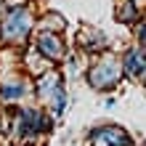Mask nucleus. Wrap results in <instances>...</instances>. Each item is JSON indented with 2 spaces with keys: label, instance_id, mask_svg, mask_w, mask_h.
Listing matches in <instances>:
<instances>
[{
  "label": "nucleus",
  "instance_id": "7",
  "mask_svg": "<svg viewBox=\"0 0 146 146\" xmlns=\"http://www.w3.org/2000/svg\"><path fill=\"white\" fill-rule=\"evenodd\" d=\"M90 135H96V138L104 141L106 146H135L130 141V135H127V130L119 127V125H101L96 130H90Z\"/></svg>",
  "mask_w": 146,
  "mask_h": 146
},
{
  "label": "nucleus",
  "instance_id": "15",
  "mask_svg": "<svg viewBox=\"0 0 146 146\" xmlns=\"http://www.w3.org/2000/svg\"><path fill=\"white\" fill-rule=\"evenodd\" d=\"M143 146H146V143H143Z\"/></svg>",
  "mask_w": 146,
  "mask_h": 146
},
{
  "label": "nucleus",
  "instance_id": "14",
  "mask_svg": "<svg viewBox=\"0 0 146 146\" xmlns=\"http://www.w3.org/2000/svg\"><path fill=\"white\" fill-rule=\"evenodd\" d=\"M0 11H3V0H0Z\"/></svg>",
  "mask_w": 146,
  "mask_h": 146
},
{
  "label": "nucleus",
  "instance_id": "3",
  "mask_svg": "<svg viewBox=\"0 0 146 146\" xmlns=\"http://www.w3.org/2000/svg\"><path fill=\"white\" fill-rule=\"evenodd\" d=\"M32 93V82L21 72H8L0 77V104L3 106H16Z\"/></svg>",
  "mask_w": 146,
  "mask_h": 146
},
{
  "label": "nucleus",
  "instance_id": "5",
  "mask_svg": "<svg viewBox=\"0 0 146 146\" xmlns=\"http://www.w3.org/2000/svg\"><path fill=\"white\" fill-rule=\"evenodd\" d=\"M64 88V74L56 69H48V72H42L40 77H35L32 80V90L37 93V98H40V104H50L53 101V96L58 90Z\"/></svg>",
  "mask_w": 146,
  "mask_h": 146
},
{
  "label": "nucleus",
  "instance_id": "4",
  "mask_svg": "<svg viewBox=\"0 0 146 146\" xmlns=\"http://www.w3.org/2000/svg\"><path fill=\"white\" fill-rule=\"evenodd\" d=\"M32 45H35V50L45 58V61L50 64H61L66 53H69V48H66L64 42V35H56V32H35L32 35Z\"/></svg>",
  "mask_w": 146,
  "mask_h": 146
},
{
  "label": "nucleus",
  "instance_id": "2",
  "mask_svg": "<svg viewBox=\"0 0 146 146\" xmlns=\"http://www.w3.org/2000/svg\"><path fill=\"white\" fill-rule=\"evenodd\" d=\"M122 61L114 50H104L98 53V58H93L85 69V80L93 90L98 93H106V90H114L119 82H122Z\"/></svg>",
  "mask_w": 146,
  "mask_h": 146
},
{
  "label": "nucleus",
  "instance_id": "6",
  "mask_svg": "<svg viewBox=\"0 0 146 146\" xmlns=\"http://www.w3.org/2000/svg\"><path fill=\"white\" fill-rule=\"evenodd\" d=\"M122 74L130 77V80H146V50L133 45L122 53Z\"/></svg>",
  "mask_w": 146,
  "mask_h": 146
},
{
  "label": "nucleus",
  "instance_id": "12",
  "mask_svg": "<svg viewBox=\"0 0 146 146\" xmlns=\"http://www.w3.org/2000/svg\"><path fill=\"white\" fill-rule=\"evenodd\" d=\"M82 56H85V53H74V50H69V53H66V58L61 61L69 77H80V74H85V69H88V66H82Z\"/></svg>",
  "mask_w": 146,
  "mask_h": 146
},
{
  "label": "nucleus",
  "instance_id": "8",
  "mask_svg": "<svg viewBox=\"0 0 146 146\" xmlns=\"http://www.w3.org/2000/svg\"><path fill=\"white\" fill-rule=\"evenodd\" d=\"M77 45H80V50L85 56H90V53H104L106 50V37L101 35L98 29H93V27H85L80 32V37H77Z\"/></svg>",
  "mask_w": 146,
  "mask_h": 146
},
{
  "label": "nucleus",
  "instance_id": "11",
  "mask_svg": "<svg viewBox=\"0 0 146 146\" xmlns=\"http://www.w3.org/2000/svg\"><path fill=\"white\" fill-rule=\"evenodd\" d=\"M114 19L119 24H138L141 8L135 5L133 0H119V3H117V11H114Z\"/></svg>",
  "mask_w": 146,
  "mask_h": 146
},
{
  "label": "nucleus",
  "instance_id": "1",
  "mask_svg": "<svg viewBox=\"0 0 146 146\" xmlns=\"http://www.w3.org/2000/svg\"><path fill=\"white\" fill-rule=\"evenodd\" d=\"M35 11L32 5H13L0 11V42L21 48L35 35Z\"/></svg>",
  "mask_w": 146,
  "mask_h": 146
},
{
  "label": "nucleus",
  "instance_id": "13",
  "mask_svg": "<svg viewBox=\"0 0 146 146\" xmlns=\"http://www.w3.org/2000/svg\"><path fill=\"white\" fill-rule=\"evenodd\" d=\"M135 40H138V48L146 50V21L143 24H135Z\"/></svg>",
  "mask_w": 146,
  "mask_h": 146
},
{
  "label": "nucleus",
  "instance_id": "9",
  "mask_svg": "<svg viewBox=\"0 0 146 146\" xmlns=\"http://www.w3.org/2000/svg\"><path fill=\"white\" fill-rule=\"evenodd\" d=\"M21 66H24V72H27L32 80H35V77H40L42 72L53 69V64H50V61H45V58H42L37 50H35V45H29V48L21 53Z\"/></svg>",
  "mask_w": 146,
  "mask_h": 146
},
{
  "label": "nucleus",
  "instance_id": "10",
  "mask_svg": "<svg viewBox=\"0 0 146 146\" xmlns=\"http://www.w3.org/2000/svg\"><path fill=\"white\" fill-rule=\"evenodd\" d=\"M66 29V19L61 13H56L53 8L42 11V16L35 21V32H56V35H64Z\"/></svg>",
  "mask_w": 146,
  "mask_h": 146
}]
</instances>
